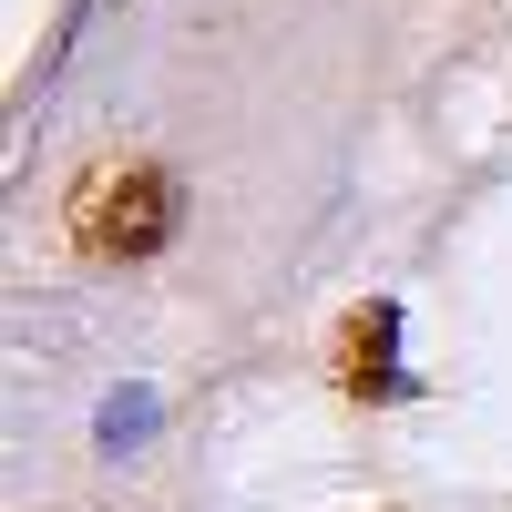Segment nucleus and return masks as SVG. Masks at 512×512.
Returning a JSON list of instances; mask_svg holds the SVG:
<instances>
[{
  "instance_id": "2",
  "label": "nucleus",
  "mask_w": 512,
  "mask_h": 512,
  "mask_svg": "<svg viewBox=\"0 0 512 512\" xmlns=\"http://www.w3.org/2000/svg\"><path fill=\"white\" fill-rule=\"evenodd\" d=\"M390 338H400V318L390 308H349L338 318V390H390Z\"/></svg>"
},
{
  "instance_id": "1",
  "label": "nucleus",
  "mask_w": 512,
  "mask_h": 512,
  "mask_svg": "<svg viewBox=\"0 0 512 512\" xmlns=\"http://www.w3.org/2000/svg\"><path fill=\"white\" fill-rule=\"evenodd\" d=\"M62 216H72V246L93 256V267H144V256L175 246L185 195H175V175H164V164H144V154H103V164H82V175H72Z\"/></svg>"
}]
</instances>
